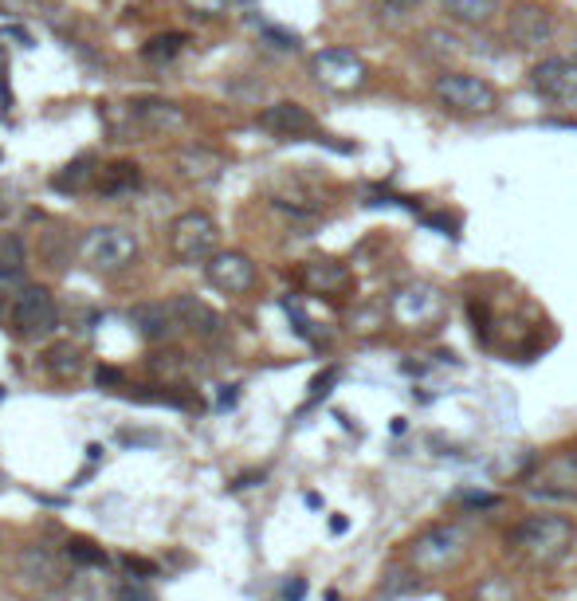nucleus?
Here are the masks:
<instances>
[{
	"instance_id": "obj_1",
	"label": "nucleus",
	"mask_w": 577,
	"mask_h": 601,
	"mask_svg": "<svg viewBox=\"0 0 577 601\" xmlns=\"http://www.w3.org/2000/svg\"><path fill=\"white\" fill-rule=\"evenodd\" d=\"M574 523L562 515H526L523 523L511 527L507 535V547L515 550L518 559L535 571H550L557 562L566 559L569 547H574Z\"/></svg>"
},
{
	"instance_id": "obj_2",
	"label": "nucleus",
	"mask_w": 577,
	"mask_h": 601,
	"mask_svg": "<svg viewBox=\"0 0 577 601\" xmlns=\"http://www.w3.org/2000/svg\"><path fill=\"white\" fill-rule=\"evenodd\" d=\"M106 126L114 138L123 142H138L150 135H177L185 126V111L169 99H130L106 111Z\"/></svg>"
},
{
	"instance_id": "obj_3",
	"label": "nucleus",
	"mask_w": 577,
	"mask_h": 601,
	"mask_svg": "<svg viewBox=\"0 0 577 601\" xmlns=\"http://www.w3.org/2000/svg\"><path fill=\"white\" fill-rule=\"evenodd\" d=\"M433 99L440 111L460 118H487L499 111V87L475 72H440L433 79Z\"/></svg>"
},
{
	"instance_id": "obj_4",
	"label": "nucleus",
	"mask_w": 577,
	"mask_h": 601,
	"mask_svg": "<svg viewBox=\"0 0 577 601\" xmlns=\"http://www.w3.org/2000/svg\"><path fill=\"white\" fill-rule=\"evenodd\" d=\"M464 559H467V530L456 527V523H436V527L421 530V535L409 542L412 571L428 574V578L456 571Z\"/></svg>"
},
{
	"instance_id": "obj_5",
	"label": "nucleus",
	"mask_w": 577,
	"mask_h": 601,
	"mask_svg": "<svg viewBox=\"0 0 577 601\" xmlns=\"http://www.w3.org/2000/svg\"><path fill=\"white\" fill-rule=\"evenodd\" d=\"M79 259L99 276L123 271L138 259V236L123 225H94L79 236Z\"/></svg>"
},
{
	"instance_id": "obj_6",
	"label": "nucleus",
	"mask_w": 577,
	"mask_h": 601,
	"mask_svg": "<svg viewBox=\"0 0 577 601\" xmlns=\"http://www.w3.org/2000/svg\"><path fill=\"white\" fill-rule=\"evenodd\" d=\"M12 334H21L24 343H40L48 334H55L60 327V307L55 295L43 283H24L12 291V307H9Z\"/></svg>"
},
{
	"instance_id": "obj_7",
	"label": "nucleus",
	"mask_w": 577,
	"mask_h": 601,
	"mask_svg": "<svg viewBox=\"0 0 577 601\" xmlns=\"http://www.w3.org/2000/svg\"><path fill=\"white\" fill-rule=\"evenodd\" d=\"M310 79L330 94H358L370 87V63L350 48H322L310 55Z\"/></svg>"
},
{
	"instance_id": "obj_8",
	"label": "nucleus",
	"mask_w": 577,
	"mask_h": 601,
	"mask_svg": "<svg viewBox=\"0 0 577 601\" xmlns=\"http://www.w3.org/2000/svg\"><path fill=\"white\" fill-rule=\"evenodd\" d=\"M169 252L181 264H208L220 252V225L201 208H189L169 225Z\"/></svg>"
},
{
	"instance_id": "obj_9",
	"label": "nucleus",
	"mask_w": 577,
	"mask_h": 601,
	"mask_svg": "<svg viewBox=\"0 0 577 601\" xmlns=\"http://www.w3.org/2000/svg\"><path fill=\"white\" fill-rule=\"evenodd\" d=\"M554 31H557L554 12L535 4V0H523V4H515V9L507 12V36H511V43H515L518 52L547 48L554 40Z\"/></svg>"
},
{
	"instance_id": "obj_10",
	"label": "nucleus",
	"mask_w": 577,
	"mask_h": 601,
	"mask_svg": "<svg viewBox=\"0 0 577 601\" xmlns=\"http://www.w3.org/2000/svg\"><path fill=\"white\" fill-rule=\"evenodd\" d=\"M530 91L547 103H577V60L547 55L530 67Z\"/></svg>"
},
{
	"instance_id": "obj_11",
	"label": "nucleus",
	"mask_w": 577,
	"mask_h": 601,
	"mask_svg": "<svg viewBox=\"0 0 577 601\" xmlns=\"http://www.w3.org/2000/svg\"><path fill=\"white\" fill-rule=\"evenodd\" d=\"M526 487L547 499H577V448L554 452L526 476Z\"/></svg>"
},
{
	"instance_id": "obj_12",
	"label": "nucleus",
	"mask_w": 577,
	"mask_h": 601,
	"mask_svg": "<svg viewBox=\"0 0 577 601\" xmlns=\"http://www.w3.org/2000/svg\"><path fill=\"white\" fill-rule=\"evenodd\" d=\"M205 276H208V283L217 291H225V295H247L259 280L256 259L247 256V252H232V248H220L217 256L208 259Z\"/></svg>"
},
{
	"instance_id": "obj_13",
	"label": "nucleus",
	"mask_w": 577,
	"mask_h": 601,
	"mask_svg": "<svg viewBox=\"0 0 577 601\" xmlns=\"http://www.w3.org/2000/svg\"><path fill=\"white\" fill-rule=\"evenodd\" d=\"M259 130H268L271 138H307V135H319V123L310 115L303 103H271L259 111Z\"/></svg>"
},
{
	"instance_id": "obj_14",
	"label": "nucleus",
	"mask_w": 577,
	"mask_h": 601,
	"mask_svg": "<svg viewBox=\"0 0 577 601\" xmlns=\"http://www.w3.org/2000/svg\"><path fill=\"white\" fill-rule=\"evenodd\" d=\"M299 283L310 291V295H346V291L354 287V276L346 264H338V259H307L299 268Z\"/></svg>"
},
{
	"instance_id": "obj_15",
	"label": "nucleus",
	"mask_w": 577,
	"mask_h": 601,
	"mask_svg": "<svg viewBox=\"0 0 577 601\" xmlns=\"http://www.w3.org/2000/svg\"><path fill=\"white\" fill-rule=\"evenodd\" d=\"M174 174L189 186H213L220 174H225V157L208 145H189L174 157Z\"/></svg>"
},
{
	"instance_id": "obj_16",
	"label": "nucleus",
	"mask_w": 577,
	"mask_h": 601,
	"mask_svg": "<svg viewBox=\"0 0 577 601\" xmlns=\"http://www.w3.org/2000/svg\"><path fill=\"white\" fill-rule=\"evenodd\" d=\"M130 322H134L138 334L150 338V343H165V338L181 327V322H177L174 303H138L134 311H130Z\"/></svg>"
},
{
	"instance_id": "obj_17",
	"label": "nucleus",
	"mask_w": 577,
	"mask_h": 601,
	"mask_svg": "<svg viewBox=\"0 0 577 601\" xmlns=\"http://www.w3.org/2000/svg\"><path fill=\"white\" fill-rule=\"evenodd\" d=\"M397 315L409 327H428V322H436L444 315V299L433 287H412L397 299Z\"/></svg>"
},
{
	"instance_id": "obj_18",
	"label": "nucleus",
	"mask_w": 577,
	"mask_h": 601,
	"mask_svg": "<svg viewBox=\"0 0 577 601\" xmlns=\"http://www.w3.org/2000/svg\"><path fill=\"white\" fill-rule=\"evenodd\" d=\"M174 311H177V322L189 327L193 334H201V338H217L220 334V315L208 303L196 299V295H177Z\"/></svg>"
},
{
	"instance_id": "obj_19",
	"label": "nucleus",
	"mask_w": 577,
	"mask_h": 601,
	"mask_svg": "<svg viewBox=\"0 0 577 601\" xmlns=\"http://www.w3.org/2000/svg\"><path fill=\"white\" fill-rule=\"evenodd\" d=\"M440 9L448 21L464 24V28H479V24H491L503 12V0H440Z\"/></svg>"
},
{
	"instance_id": "obj_20",
	"label": "nucleus",
	"mask_w": 577,
	"mask_h": 601,
	"mask_svg": "<svg viewBox=\"0 0 577 601\" xmlns=\"http://www.w3.org/2000/svg\"><path fill=\"white\" fill-rule=\"evenodd\" d=\"M87 366V354L79 350L75 343H55L43 350V370L52 373L55 382H75Z\"/></svg>"
},
{
	"instance_id": "obj_21",
	"label": "nucleus",
	"mask_w": 577,
	"mask_h": 601,
	"mask_svg": "<svg viewBox=\"0 0 577 601\" xmlns=\"http://www.w3.org/2000/svg\"><path fill=\"white\" fill-rule=\"evenodd\" d=\"M142 186V169L134 162H111L106 169H99V193L103 197H126Z\"/></svg>"
},
{
	"instance_id": "obj_22",
	"label": "nucleus",
	"mask_w": 577,
	"mask_h": 601,
	"mask_svg": "<svg viewBox=\"0 0 577 601\" xmlns=\"http://www.w3.org/2000/svg\"><path fill=\"white\" fill-rule=\"evenodd\" d=\"M72 256H79V240H72V232L67 229H48L40 236V259L48 264V268L63 271L67 264H72Z\"/></svg>"
},
{
	"instance_id": "obj_23",
	"label": "nucleus",
	"mask_w": 577,
	"mask_h": 601,
	"mask_svg": "<svg viewBox=\"0 0 577 601\" xmlns=\"http://www.w3.org/2000/svg\"><path fill=\"white\" fill-rule=\"evenodd\" d=\"M91 181H94V157L91 154H79L75 162H67V166L52 174L55 193H82Z\"/></svg>"
},
{
	"instance_id": "obj_24",
	"label": "nucleus",
	"mask_w": 577,
	"mask_h": 601,
	"mask_svg": "<svg viewBox=\"0 0 577 601\" xmlns=\"http://www.w3.org/2000/svg\"><path fill=\"white\" fill-rule=\"evenodd\" d=\"M185 36L181 31H162V36H154V40L145 43L142 48V55L150 63H169V60H177V55L185 52Z\"/></svg>"
},
{
	"instance_id": "obj_25",
	"label": "nucleus",
	"mask_w": 577,
	"mask_h": 601,
	"mask_svg": "<svg viewBox=\"0 0 577 601\" xmlns=\"http://www.w3.org/2000/svg\"><path fill=\"white\" fill-rule=\"evenodd\" d=\"M21 574L28 581H48V578H55V562H52V554L43 547H28L21 554Z\"/></svg>"
},
{
	"instance_id": "obj_26",
	"label": "nucleus",
	"mask_w": 577,
	"mask_h": 601,
	"mask_svg": "<svg viewBox=\"0 0 577 601\" xmlns=\"http://www.w3.org/2000/svg\"><path fill=\"white\" fill-rule=\"evenodd\" d=\"M193 16H201V21H220V16H228V12L236 9L240 0H181Z\"/></svg>"
},
{
	"instance_id": "obj_27",
	"label": "nucleus",
	"mask_w": 577,
	"mask_h": 601,
	"mask_svg": "<svg viewBox=\"0 0 577 601\" xmlns=\"http://www.w3.org/2000/svg\"><path fill=\"white\" fill-rule=\"evenodd\" d=\"M475 601H523V593H518L507 578H487L484 586L475 590Z\"/></svg>"
},
{
	"instance_id": "obj_28",
	"label": "nucleus",
	"mask_w": 577,
	"mask_h": 601,
	"mask_svg": "<svg viewBox=\"0 0 577 601\" xmlns=\"http://www.w3.org/2000/svg\"><path fill=\"white\" fill-rule=\"evenodd\" d=\"M72 559L87 562V566H106V554L99 550V542H91V539H72Z\"/></svg>"
},
{
	"instance_id": "obj_29",
	"label": "nucleus",
	"mask_w": 577,
	"mask_h": 601,
	"mask_svg": "<svg viewBox=\"0 0 577 601\" xmlns=\"http://www.w3.org/2000/svg\"><path fill=\"white\" fill-rule=\"evenodd\" d=\"M377 9H385L389 16H405V12H412V9H421L424 0H373Z\"/></svg>"
},
{
	"instance_id": "obj_30",
	"label": "nucleus",
	"mask_w": 577,
	"mask_h": 601,
	"mask_svg": "<svg viewBox=\"0 0 577 601\" xmlns=\"http://www.w3.org/2000/svg\"><path fill=\"white\" fill-rule=\"evenodd\" d=\"M0 103H4V115H9L12 94H9V60H4V52H0Z\"/></svg>"
},
{
	"instance_id": "obj_31",
	"label": "nucleus",
	"mask_w": 577,
	"mask_h": 601,
	"mask_svg": "<svg viewBox=\"0 0 577 601\" xmlns=\"http://www.w3.org/2000/svg\"><path fill=\"white\" fill-rule=\"evenodd\" d=\"M94 382L103 385V389H106V385H123V373L111 370V366H99V373H94Z\"/></svg>"
},
{
	"instance_id": "obj_32",
	"label": "nucleus",
	"mask_w": 577,
	"mask_h": 601,
	"mask_svg": "<svg viewBox=\"0 0 577 601\" xmlns=\"http://www.w3.org/2000/svg\"><path fill=\"white\" fill-rule=\"evenodd\" d=\"M334 378H338V370H326V373H319V378H315V385H310V389H315V397H322V394H326V385L334 382Z\"/></svg>"
},
{
	"instance_id": "obj_33",
	"label": "nucleus",
	"mask_w": 577,
	"mask_h": 601,
	"mask_svg": "<svg viewBox=\"0 0 577 601\" xmlns=\"http://www.w3.org/2000/svg\"><path fill=\"white\" fill-rule=\"evenodd\" d=\"M303 593H307V586H303V581H291L287 590H283V598H287V601H299Z\"/></svg>"
},
{
	"instance_id": "obj_34",
	"label": "nucleus",
	"mask_w": 577,
	"mask_h": 601,
	"mask_svg": "<svg viewBox=\"0 0 577 601\" xmlns=\"http://www.w3.org/2000/svg\"><path fill=\"white\" fill-rule=\"evenodd\" d=\"M0 397H4V389H0Z\"/></svg>"
},
{
	"instance_id": "obj_35",
	"label": "nucleus",
	"mask_w": 577,
	"mask_h": 601,
	"mask_svg": "<svg viewBox=\"0 0 577 601\" xmlns=\"http://www.w3.org/2000/svg\"><path fill=\"white\" fill-rule=\"evenodd\" d=\"M24 4H31V0H24Z\"/></svg>"
}]
</instances>
